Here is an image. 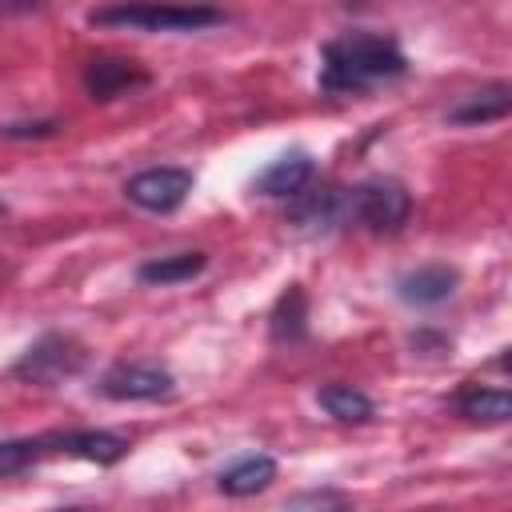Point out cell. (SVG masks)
<instances>
[{"mask_svg": "<svg viewBox=\"0 0 512 512\" xmlns=\"http://www.w3.org/2000/svg\"><path fill=\"white\" fill-rule=\"evenodd\" d=\"M404 72L408 60L400 44L380 32H344L320 48V88L328 96H356Z\"/></svg>", "mask_w": 512, "mask_h": 512, "instance_id": "6da1fadb", "label": "cell"}, {"mask_svg": "<svg viewBox=\"0 0 512 512\" xmlns=\"http://www.w3.org/2000/svg\"><path fill=\"white\" fill-rule=\"evenodd\" d=\"M88 24L100 28H136V32H200L212 24H224V12L216 8H176V4H116V8H92Z\"/></svg>", "mask_w": 512, "mask_h": 512, "instance_id": "7a4b0ae2", "label": "cell"}, {"mask_svg": "<svg viewBox=\"0 0 512 512\" xmlns=\"http://www.w3.org/2000/svg\"><path fill=\"white\" fill-rule=\"evenodd\" d=\"M88 360V348L68 336V332H44L36 344H28V352L16 360V376L28 384H60L68 376H76Z\"/></svg>", "mask_w": 512, "mask_h": 512, "instance_id": "3957f363", "label": "cell"}, {"mask_svg": "<svg viewBox=\"0 0 512 512\" xmlns=\"http://www.w3.org/2000/svg\"><path fill=\"white\" fill-rule=\"evenodd\" d=\"M348 204H352V216L360 224H368L372 232H396L408 212H412V196L400 180L392 176H372L364 180L360 188L348 192Z\"/></svg>", "mask_w": 512, "mask_h": 512, "instance_id": "277c9868", "label": "cell"}, {"mask_svg": "<svg viewBox=\"0 0 512 512\" xmlns=\"http://www.w3.org/2000/svg\"><path fill=\"white\" fill-rule=\"evenodd\" d=\"M100 392L108 400H164L176 392V380L156 360H120L104 372Z\"/></svg>", "mask_w": 512, "mask_h": 512, "instance_id": "5b68a950", "label": "cell"}, {"mask_svg": "<svg viewBox=\"0 0 512 512\" xmlns=\"http://www.w3.org/2000/svg\"><path fill=\"white\" fill-rule=\"evenodd\" d=\"M192 192V172L176 168V164H160V168H144L124 184V196L144 208V212H172L184 204V196Z\"/></svg>", "mask_w": 512, "mask_h": 512, "instance_id": "8992f818", "label": "cell"}, {"mask_svg": "<svg viewBox=\"0 0 512 512\" xmlns=\"http://www.w3.org/2000/svg\"><path fill=\"white\" fill-rule=\"evenodd\" d=\"M140 84H148V72L136 60L100 56V60H88V68H84V92L92 100H112V96L140 88Z\"/></svg>", "mask_w": 512, "mask_h": 512, "instance_id": "52a82bcc", "label": "cell"}, {"mask_svg": "<svg viewBox=\"0 0 512 512\" xmlns=\"http://www.w3.org/2000/svg\"><path fill=\"white\" fill-rule=\"evenodd\" d=\"M456 284H460V272H456V268H448V264H424V268L404 272V276L396 280V292H400V300L428 308V304L448 300V296L456 292Z\"/></svg>", "mask_w": 512, "mask_h": 512, "instance_id": "ba28073f", "label": "cell"}, {"mask_svg": "<svg viewBox=\"0 0 512 512\" xmlns=\"http://www.w3.org/2000/svg\"><path fill=\"white\" fill-rule=\"evenodd\" d=\"M48 448H52V452L80 456V460H92V464H116V460L124 456L128 440L116 436V432L84 428V432H52V436H48Z\"/></svg>", "mask_w": 512, "mask_h": 512, "instance_id": "9c48e42d", "label": "cell"}, {"mask_svg": "<svg viewBox=\"0 0 512 512\" xmlns=\"http://www.w3.org/2000/svg\"><path fill=\"white\" fill-rule=\"evenodd\" d=\"M344 216H352V204H348V192L340 188H316V192H296L292 196V220L296 228H332L340 224Z\"/></svg>", "mask_w": 512, "mask_h": 512, "instance_id": "30bf717a", "label": "cell"}, {"mask_svg": "<svg viewBox=\"0 0 512 512\" xmlns=\"http://www.w3.org/2000/svg\"><path fill=\"white\" fill-rule=\"evenodd\" d=\"M312 180V156L308 152H284V156H276L260 176H256V192L260 196H296V192H304V184Z\"/></svg>", "mask_w": 512, "mask_h": 512, "instance_id": "8fae6325", "label": "cell"}, {"mask_svg": "<svg viewBox=\"0 0 512 512\" xmlns=\"http://www.w3.org/2000/svg\"><path fill=\"white\" fill-rule=\"evenodd\" d=\"M512 112V88L508 84H492V88H480L472 96H464L448 120L452 124H488V120H504Z\"/></svg>", "mask_w": 512, "mask_h": 512, "instance_id": "7c38bea8", "label": "cell"}, {"mask_svg": "<svg viewBox=\"0 0 512 512\" xmlns=\"http://www.w3.org/2000/svg\"><path fill=\"white\" fill-rule=\"evenodd\" d=\"M276 480V460L272 456H244L240 464L220 472V492L224 496H256Z\"/></svg>", "mask_w": 512, "mask_h": 512, "instance_id": "4fadbf2b", "label": "cell"}, {"mask_svg": "<svg viewBox=\"0 0 512 512\" xmlns=\"http://www.w3.org/2000/svg\"><path fill=\"white\" fill-rule=\"evenodd\" d=\"M316 400H320V408H324L332 420H340V424H368V420L376 416V404H372L360 388H352V384H324V388L316 392Z\"/></svg>", "mask_w": 512, "mask_h": 512, "instance_id": "5bb4252c", "label": "cell"}, {"mask_svg": "<svg viewBox=\"0 0 512 512\" xmlns=\"http://www.w3.org/2000/svg\"><path fill=\"white\" fill-rule=\"evenodd\" d=\"M208 268V256L204 252H172V256H156V260H144L140 264V280L144 284H180V280H192Z\"/></svg>", "mask_w": 512, "mask_h": 512, "instance_id": "9a60e30c", "label": "cell"}, {"mask_svg": "<svg viewBox=\"0 0 512 512\" xmlns=\"http://www.w3.org/2000/svg\"><path fill=\"white\" fill-rule=\"evenodd\" d=\"M456 408L468 416V420H488V424H504L512 416V396L504 388H484V384H472L456 396Z\"/></svg>", "mask_w": 512, "mask_h": 512, "instance_id": "2e32d148", "label": "cell"}, {"mask_svg": "<svg viewBox=\"0 0 512 512\" xmlns=\"http://www.w3.org/2000/svg\"><path fill=\"white\" fill-rule=\"evenodd\" d=\"M304 308H308L304 288L292 284V288L276 300V308H272V336H276V340H300V336H304Z\"/></svg>", "mask_w": 512, "mask_h": 512, "instance_id": "e0dca14e", "label": "cell"}, {"mask_svg": "<svg viewBox=\"0 0 512 512\" xmlns=\"http://www.w3.org/2000/svg\"><path fill=\"white\" fill-rule=\"evenodd\" d=\"M52 448H48V436H28V440H0V476H12V472H24L32 468L36 460H44Z\"/></svg>", "mask_w": 512, "mask_h": 512, "instance_id": "ac0fdd59", "label": "cell"}, {"mask_svg": "<svg viewBox=\"0 0 512 512\" xmlns=\"http://www.w3.org/2000/svg\"><path fill=\"white\" fill-rule=\"evenodd\" d=\"M348 496L336 488H308L284 500V512H348Z\"/></svg>", "mask_w": 512, "mask_h": 512, "instance_id": "d6986e66", "label": "cell"}, {"mask_svg": "<svg viewBox=\"0 0 512 512\" xmlns=\"http://www.w3.org/2000/svg\"><path fill=\"white\" fill-rule=\"evenodd\" d=\"M56 128H60L56 120H32V124H4L0 136H4V140H28V136L40 140V136H52Z\"/></svg>", "mask_w": 512, "mask_h": 512, "instance_id": "ffe728a7", "label": "cell"}, {"mask_svg": "<svg viewBox=\"0 0 512 512\" xmlns=\"http://www.w3.org/2000/svg\"><path fill=\"white\" fill-rule=\"evenodd\" d=\"M60 512H84V508H60Z\"/></svg>", "mask_w": 512, "mask_h": 512, "instance_id": "44dd1931", "label": "cell"}, {"mask_svg": "<svg viewBox=\"0 0 512 512\" xmlns=\"http://www.w3.org/2000/svg\"><path fill=\"white\" fill-rule=\"evenodd\" d=\"M4 212H8V204H4V200H0V216H4Z\"/></svg>", "mask_w": 512, "mask_h": 512, "instance_id": "7402d4cb", "label": "cell"}]
</instances>
